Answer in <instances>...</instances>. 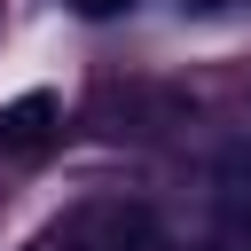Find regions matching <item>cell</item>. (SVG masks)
Wrapping results in <instances>:
<instances>
[{"label": "cell", "instance_id": "cell-1", "mask_svg": "<svg viewBox=\"0 0 251 251\" xmlns=\"http://www.w3.org/2000/svg\"><path fill=\"white\" fill-rule=\"evenodd\" d=\"M24 251H165V227L149 204H126V196H86L71 212H55Z\"/></svg>", "mask_w": 251, "mask_h": 251}, {"label": "cell", "instance_id": "cell-2", "mask_svg": "<svg viewBox=\"0 0 251 251\" xmlns=\"http://www.w3.org/2000/svg\"><path fill=\"white\" fill-rule=\"evenodd\" d=\"M55 118H63V102H55L47 86H31V94H16V102L0 110V157H31V149H47V133H55Z\"/></svg>", "mask_w": 251, "mask_h": 251}, {"label": "cell", "instance_id": "cell-3", "mask_svg": "<svg viewBox=\"0 0 251 251\" xmlns=\"http://www.w3.org/2000/svg\"><path fill=\"white\" fill-rule=\"evenodd\" d=\"M126 0H78V16H118Z\"/></svg>", "mask_w": 251, "mask_h": 251}]
</instances>
